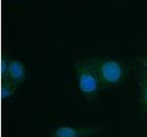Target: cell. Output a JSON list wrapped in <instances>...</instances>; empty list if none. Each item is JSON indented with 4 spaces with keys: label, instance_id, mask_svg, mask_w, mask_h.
I'll return each instance as SVG.
<instances>
[{
    "label": "cell",
    "instance_id": "obj_4",
    "mask_svg": "<svg viewBox=\"0 0 147 137\" xmlns=\"http://www.w3.org/2000/svg\"><path fill=\"white\" fill-rule=\"evenodd\" d=\"M26 77V67L25 63L19 59L11 58L9 67V79L18 85L25 80Z\"/></svg>",
    "mask_w": 147,
    "mask_h": 137
},
{
    "label": "cell",
    "instance_id": "obj_1",
    "mask_svg": "<svg viewBox=\"0 0 147 137\" xmlns=\"http://www.w3.org/2000/svg\"><path fill=\"white\" fill-rule=\"evenodd\" d=\"M88 58L103 87L119 85L127 77L128 65L120 59L109 56H90Z\"/></svg>",
    "mask_w": 147,
    "mask_h": 137
},
{
    "label": "cell",
    "instance_id": "obj_5",
    "mask_svg": "<svg viewBox=\"0 0 147 137\" xmlns=\"http://www.w3.org/2000/svg\"><path fill=\"white\" fill-rule=\"evenodd\" d=\"M138 88H139V106L142 112L147 114V75L140 71L138 74Z\"/></svg>",
    "mask_w": 147,
    "mask_h": 137
},
{
    "label": "cell",
    "instance_id": "obj_2",
    "mask_svg": "<svg viewBox=\"0 0 147 137\" xmlns=\"http://www.w3.org/2000/svg\"><path fill=\"white\" fill-rule=\"evenodd\" d=\"M74 71L77 87L84 99L88 102L95 100L103 86L88 57L77 60L74 64Z\"/></svg>",
    "mask_w": 147,
    "mask_h": 137
},
{
    "label": "cell",
    "instance_id": "obj_7",
    "mask_svg": "<svg viewBox=\"0 0 147 137\" xmlns=\"http://www.w3.org/2000/svg\"><path fill=\"white\" fill-rule=\"evenodd\" d=\"M9 61H11V57L9 54L5 53L4 51L1 52V57H0V77H1V80L9 78Z\"/></svg>",
    "mask_w": 147,
    "mask_h": 137
},
{
    "label": "cell",
    "instance_id": "obj_3",
    "mask_svg": "<svg viewBox=\"0 0 147 137\" xmlns=\"http://www.w3.org/2000/svg\"><path fill=\"white\" fill-rule=\"evenodd\" d=\"M101 132H103V128L100 126H62L51 132V137H91Z\"/></svg>",
    "mask_w": 147,
    "mask_h": 137
},
{
    "label": "cell",
    "instance_id": "obj_8",
    "mask_svg": "<svg viewBox=\"0 0 147 137\" xmlns=\"http://www.w3.org/2000/svg\"><path fill=\"white\" fill-rule=\"evenodd\" d=\"M137 61L141 65V71L147 75V54H143L137 57Z\"/></svg>",
    "mask_w": 147,
    "mask_h": 137
},
{
    "label": "cell",
    "instance_id": "obj_6",
    "mask_svg": "<svg viewBox=\"0 0 147 137\" xmlns=\"http://www.w3.org/2000/svg\"><path fill=\"white\" fill-rule=\"evenodd\" d=\"M18 87V84L11 81V79H2L0 82V98L4 101L6 99H9L14 95Z\"/></svg>",
    "mask_w": 147,
    "mask_h": 137
}]
</instances>
